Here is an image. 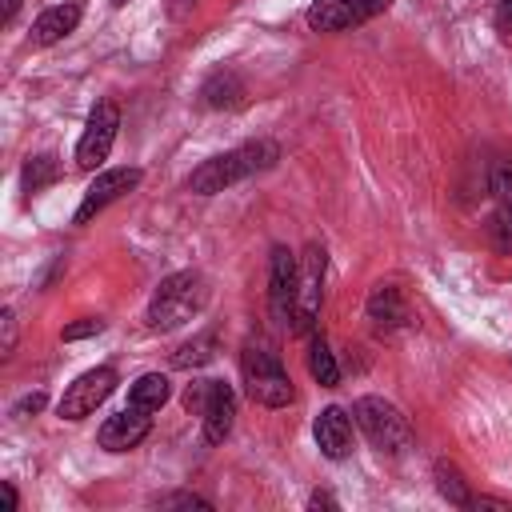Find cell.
Returning <instances> with one entry per match:
<instances>
[{"label":"cell","instance_id":"cell-1","mask_svg":"<svg viewBox=\"0 0 512 512\" xmlns=\"http://www.w3.org/2000/svg\"><path fill=\"white\" fill-rule=\"evenodd\" d=\"M276 160H280V148H276L272 140H248V144H240V148H232V152H220V156L204 160V164L188 176V188L200 192V196H216V192H224V188L248 180L252 172L272 168Z\"/></svg>","mask_w":512,"mask_h":512},{"label":"cell","instance_id":"cell-2","mask_svg":"<svg viewBox=\"0 0 512 512\" xmlns=\"http://www.w3.org/2000/svg\"><path fill=\"white\" fill-rule=\"evenodd\" d=\"M204 304H208V280L200 272H172L156 284L144 320L152 332H172L192 316H200Z\"/></svg>","mask_w":512,"mask_h":512},{"label":"cell","instance_id":"cell-3","mask_svg":"<svg viewBox=\"0 0 512 512\" xmlns=\"http://www.w3.org/2000/svg\"><path fill=\"white\" fill-rule=\"evenodd\" d=\"M352 416H356L360 432L372 440V448H380L388 456H400L412 444V428H408L404 412L396 404H388L384 396H360L352 404Z\"/></svg>","mask_w":512,"mask_h":512},{"label":"cell","instance_id":"cell-4","mask_svg":"<svg viewBox=\"0 0 512 512\" xmlns=\"http://www.w3.org/2000/svg\"><path fill=\"white\" fill-rule=\"evenodd\" d=\"M240 368H244V388H248V396H252L256 404H264V408H288V404L296 400V388H292L284 364H280L272 352H264V348H244Z\"/></svg>","mask_w":512,"mask_h":512},{"label":"cell","instance_id":"cell-5","mask_svg":"<svg viewBox=\"0 0 512 512\" xmlns=\"http://www.w3.org/2000/svg\"><path fill=\"white\" fill-rule=\"evenodd\" d=\"M296 288H300V264L284 244H276L268 260V316L276 328H288L296 312Z\"/></svg>","mask_w":512,"mask_h":512},{"label":"cell","instance_id":"cell-6","mask_svg":"<svg viewBox=\"0 0 512 512\" xmlns=\"http://www.w3.org/2000/svg\"><path fill=\"white\" fill-rule=\"evenodd\" d=\"M112 388H116V368L100 364V368H92V372L76 376V380L64 388V396H60L56 412H60L64 420H84V416H92V412L112 396Z\"/></svg>","mask_w":512,"mask_h":512},{"label":"cell","instance_id":"cell-7","mask_svg":"<svg viewBox=\"0 0 512 512\" xmlns=\"http://www.w3.org/2000/svg\"><path fill=\"white\" fill-rule=\"evenodd\" d=\"M116 128H120V108L112 100H100L88 116V128L76 144V164L80 168H100L112 152V140H116Z\"/></svg>","mask_w":512,"mask_h":512},{"label":"cell","instance_id":"cell-8","mask_svg":"<svg viewBox=\"0 0 512 512\" xmlns=\"http://www.w3.org/2000/svg\"><path fill=\"white\" fill-rule=\"evenodd\" d=\"M384 8H388V0H316L304 20L312 32H348Z\"/></svg>","mask_w":512,"mask_h":512},{"label":"cell","instance_id":"cell-9","mask_svg":"<svg viewBox=\"0 0 512 512\" xmlns=\"http://www.w3.org/2000/svg\"><path fill=\"white\" fill-rule=\"evenodd\" d=\"M320 284H324V248L308 244L304 264H300V288H296V312H292V328L300 336L312 332L316 312H320Z\"/></svg>","mask_w":512,"mask_h":512},{"label":"cell","instance_id":"cell-10","mask_svg":"<svg viewBox=\"0 0 512 512\" xmlns=\"http://www.w3.org/2000/svg\"><path fill=\"white\" fill-rule=\"evenodd\" d=\"M140 184V168H108V172H100L92 184H88V192H84V200H80V208H76V224H88L96 212H104L112 200H120L124 192H132Z\"/></svg>","mask_w":512,"mask_h":512},{"label":"cell","instance_id":"cell-11","mask_svg":"<svg viewBox=\"0 0 512 512\" xmlns=\"http://www.w3.org/2000/svg\"><path fill=\"white\" fill-rule=\"evenodd\" d=\"M200 420H204V440L208 444H224L236 420V396L224 380H208L204 388V404H200Z\"/></svg>","mask_w":512,"mask_h":512},{"label":"cell","instance_id":"cell-12","mask_svg":"<svg viewBox=\"0 0 512 512\" xmlns=\"http://www.w3.org/2000/svg\"><path fill=\"white\" fill-rule=\"evenodd\" d=\"M152 432V416L148 412H140V408H124V412H116V416H108L104 424H100V448H108V452H128V448H136L144 436Z\"/></svg>","mask_w":512,"mask_h":512},{"label":"cell","instance_id":"cell-13","mask_svg":"<svg viewBox=\"0 0 512 512\" xmlns=\"http://www.w3.org/2000/svg\"><path fill=\"white\" fill-rule=\"evenodd\" d=\"M312 436H316V448L328 456V460H344L352 452V424L340 408H324L312 424Z\"/></svg>","mask_w":512,"mask_h":512},{"label":"cell","instance_id":"cell-14","mask_svg":"<svg viewBox=\"0 0 512 512\" xmlns=\"http://www.w3.org/2000/svg\"><path fill=\"white\" fill-rule=\"evenodd\" d=\"M76 24H80V4L44 8V12L32 20V44H56V40H64L68 32H76Z\"/></svg>","mask_w":512,"mask_h":512},{"label":"cell","instance_id":"cell-15","mask_svg":"<svg viewBox=\"0 0 512 512\" xmlns=\"http://www.w3.org/2000/svg\"><path fill=\"white\" fill-rule=\"evenodd\" d=\"M368 320L376 324V328H400V324H408V308H404V296H400V288H392V284H376L372 288V296H368Z\"/></svg>","mask_w":512,"mask_h":512},{"label":"cell","instance_id":"cell-16","mask_svg":"<svg viewBox=\"0 0 512 512\" xmlns=\"http://www.w3.org/2000/svg\"><path fill=\"white\" fill-rule=\"evenodd\" d=\"M200 96H204L208 108H236V104L244 100V80H240L236 72H212V76L204 80Z\"/></svg>","mask_w":512,"mask_h":512},{"label":"cell","instance_id":"cell-17","mask_svg":"<svg viewBox=\"0 0 512 512\" xmlns=\"http://www.w3.org/2000/svg\"><path fill=\"white\" fill-rule=\"evenodd\" d=\"M168 396H172V384H168V376H160V372H144V376L128 388V404L140 408V412H156Z\"/></svg>","mask_w":512,"mask_h":512},{"label":"cell","instance_id":"cell-18","mask_svg":"<svg viewBox=\"0 0 512 512\" xmlns=\"http://www.w3.org/2000/svg\"><path fill=\"white\" fill-rule=\"evenodd\" d=\"M216 356V332H200V336H192L188 344H180L176 352H172V364L176 368H200V364H208Z\"/></svg>","mask_w":512,"mask_h":512},{"label":"cell","instance_id":"cell-19","mask_svg":"<svg viewBox=\"0 0 512 512\" xmlns=\"http://www.w3.org/2000/svg\"><path fill=\"white\" fill-rule=\"evenodd\" d=\"M56 176H60V164H56V156H52V152H44V156H32V160L24 164V176H20V184H24V192L32 196V192L48 188Z\"/></svg>","mask_w":512,"mask_h":512},{"label":"cell","instance_id":"cell-20","mask_svg":"<svg viewBox=\"0 0 512 512\" xmlns=\"http://www.w3.org/2000/svg\"><path fill=\"white\" fill-rule=\"evenodd\" d=\"M308 372L316 376V384L336 388V380H340V364H336V356H332V348H328L324 340H312V348H308Z\"/></svg>","mask_w":512,"mask_h":512},{"label":"cell","instance_id":"cell-21","mask_svg":"<svg viewBox=\"0 0 512 512\" xmlns=\"http://www.w3.org/2000/svg\"><path fill=\"white\" fill-rule=\"evenodd\" d=\"M436 488H440V496H444L448 504H456V508H468V500H472L464 476H460L452 464H444V460L436 464Z\"/></svg>","mask_w":512,"mask_h":512},{"label":"cell","instance_id":"cell-22","mask_svg":"<svg viewBox=\"0 0 512 512\" xmlns=\"http://www.w3.org/2000/svg\"><path fill=\"white\" fill-rule=\"evenodd\" d=\"M492 196H496V208H512V160H500L492 168V180H488Z\"/></svg>","mask_w":512,"mask_h":512},{"label":"cell","instance_id":"cell-23","mask_svg":"<svg viewBox=\"0 0 512 512\" xmlns=\"http://www.w3.org/2000/svg\"><path fill=\"white\" fill-rule=\"evenodd\" d=\"M492 236L500 248H512V208H496L492 216Z\"/></svg>","mask_w":512,"mask_h":512},{"label":"cell","instance_id":"cell-24","mask_svg":"<svg viewBox=\"0 0 512 512\" xmlns=\"http://www.w3.org/2000/svg\"><path fill=\"white\" fill-rule=\"evenodd\" d=\"M96 332H104V320H92V316H88V320L68 324L60 336H64V340H84V336H96Z\"/></svg>","mask_w":512,"mask_h":512},{"label":"cell","instance_id":"cell-25","mask_svg":"<svg viewBox=\"0 0 512 512\" xmlns=\"http://www.w3.org/2000/svg\"><path fill=\"white\" fill-rule=\"evenodd\" d=\"M160 504H164V508H204V512L212 508L208 500H200V496H188V492H180V496H164Z\"/></svg>","mask_w":512,"mask_h":512},{"label":"cell","instance_id":"cell-26","mask_svg":"<svg viewBox=\"0 0 512 512\" xmlns=\"http://www.w3.org/2000/svg\"><path fill=\"white\" fill-rule=\"evenodd\" d=\"M44 400H48L44 392H32V396H24V400L12 408V416H28V412H40V408H44Z\"/></svg>","mask_w":512,"mask_h":512},{"label":"cell","instance_id":"cell-27","mask_svg":"<svg viewBox=\"0 0 512 512\" xmlns=\"http://www.w3.org/2000/svg\"><path fill=\"white\" fill-rule=\"evenodd\" d=\"M0 324H4V352H12L16 348V316H12V308H4Z\"/></svg>","mask_w":512,"mask_h":512},{"label":"cell","instance_id":"cell-28","mask_svg":"<svg viewBox=\"0 0 512 512\" xmlns=\"http://www.w3.org/2000/svg\"><path fill=\"white\" fill-rule=\"evenodd\" d=\"M196 4H200V0H168V16H176V20H180V16H188Z\"/></svg>","mask_w":512,"mask_h":512},{"label":"cell","instance_id":"cell-29","mask_svg":"<svg viewBox=\"0 0 512 512\" xmlns=\"http://www.w3.org/2000/svg\"><path fill=\"white\" fill-rule=\"evenodd\" d=\"M308 508H336V500H332L328 492H312V496H308Z\"/></svg>","mask_w":512,"mask_h":512},{"label":"cell","instance_id":"cell-30","mask_svg":"<svg viewBox=\"0 0 512 512\" xmlns=\"http://www.w3.org/2000/svg\"><path fill=\"white\" fill-rule=\"evenodd\" d=\"M496 16L504 28H512V0H496Z\"/></svg>","mask_w":512,"mask_h":512},{"label":"cell","instance_id":"cell-31","mask_svg":"<svg viewBox=\"0 0 512 512\" xmlns=\"http://www.w3.org/2000/svg\"><path fill=\"white\" fill-rule=\"evenodd\" d=\"M0 492H4V508H8V512H16V488H12V480H4V484H0Z\"/></svg>","mask_w":512,"mask_h":512},{"label":"cell","instance_id":"cell-32","mask_svg":"<svg viewBox=\"0 0 512 512\" xmlns=\"http://www.w3.org/2000/svg\"><path fill=\"white\" fill-rule=\"evenodd\" d=\"M16 12H20V0H4V12H0V20H4V24H12V20H16Z\"/></svg>","mask_w":512,"mask_h":512},{"label":"cell","instance_id":"cell-33","mask_svg":"<svg viewBox=\"0 0 512 512\" xmlns=\"http://www.w3.org/2000/svg\"><path fill=\"white\" fill-rule=\"evenodd\" d=\"M112 4H128V0H112Z\"/></svg>","mask_w":512,"mask_h":512}]
</instances>
